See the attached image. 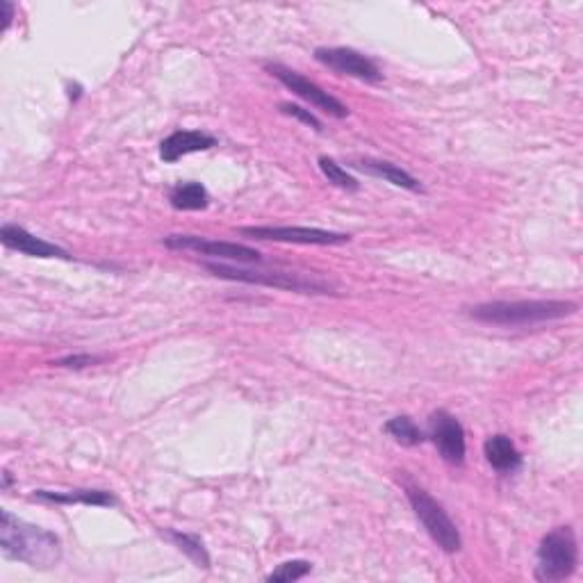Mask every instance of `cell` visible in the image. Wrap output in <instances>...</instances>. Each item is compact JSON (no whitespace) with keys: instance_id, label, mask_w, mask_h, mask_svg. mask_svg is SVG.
<instances>
[{"instance_id":"cell-13","label":"cell","mask_w":583,"mask_h":583,"mask_svg":"<svg viewBox=\"0 0 583 583\" xmlns=\"http://www.w3.org/2000/svg\"><path fill=\"white\" fill-rule=\"evenodd\" d=\"M353 167L365 171L369 176H376V178H383L392 183L394 187H401V190H408V192H422V183L417 178H413L404 171L397 164L392 162H385V160H372V158H365V160H358L353 162Z\"/></svg>"},{"instance_id":"cell-17","label":"cell","mask_w":583,"mask_h":583,"mask_svg":"<svg viewBox=\"0 0 583 583\" xmlns=\"http://www.w3.org/2000/svg\"><path fill=\"white\" fill-rule=\"evenodd\" d=\"M385 433H390L394 440L399 442V445L404 447H417L424 442V431L417 426L410 417L406 415H399V417H392V420L385 424Z\"/></svg>"},{"instance_id":"cell-2","label":"cell","mask_w":583,"mask_h":583,"mask_svg":"<svg viewBox=\"0 0 583 583\" xmlns=\"http://www.w3.org/2000/svg\"><path fill=\"white\" fill-rule=\"evenodd\" d=\"M577 303L556 301V299H524V301H490L474 306L470 315L476 322L492 326H538L556 319L570 317L577 312Z\"/></svg>"},{"instance_id":"cell-8","label":"cell","mask_w":583,"mask_h":583,"mask_svg":"<svg viewBox=\"0 0 583 583\" xmlns=\"http://www.w3.org/2000/svg\"><path fill=\"white\" fill-rule=\"evenodd\" d=\"M240 233L246 237H253V240L312 244V246L347 244L351 240V235L322 231V228H306V226H246V228H240Z\"/></svg>"},{"instance_id":"cell-4","label":"cell","mask_w":583,"mask_h":583,"mask_svg":"<svg viewBox=\"0 0 583 583\" xmlns=\"http://www.w3.org/2000/svg\"><path fill=\"white\" fill-rule=\"evenodd\" d=\"M406 495L415 515L420 517V522L424 524V529L429 531V536L435 540V545L447 554L458 552L463 545L461 531H458L456 524L451 522L445 508L435 502L424 488H417L413 483H406Z\"/></svg>"},{"instance_id":"cell-19","label":"cell","mask_w":583,"mask_h":583,"mask_svg":"<svg viewBox=\"0 0 583 583\" xmlns=\"http://www.w3.org/2000/svg\"><path fill=\"white\" fill-rule=\"evenodd\" d=\"M319 169H322V174L326 176L328 183H333L335 187H340V190H347V192H358L360 190V183L356 178H353L347 169H342L338 162L331 160V158H319Z\"/></svg>"},{"instance_id":"cell-10","label":"cell","mask_w":583,"mask_h":583,"mask_svg":"<svg viewBox=\"0 0 583 583\" xmlns=\"http://www.w3.org/2000/svg\"><path fill=\"white\" fill-rule=\"evenodd\" d=\"M431 440L440 456L449 465H463L467 445H465V429L447 410H438L431 415Z\"/></svg>"},{"instance_id":"cell-9","label":"cell","mask_w":583,"mask_h":583,"mask_svg":"<svg viewBox=\"0 0 583 583\" xmlns=\"http://www.w3.org/2000/svg\"><path fill=\"white\" fill-rule=\"evenodd\" d=\"M315 60L324 64L340 76H349L363 82H379L383 78L381 69L367 55L353 51V48H317Z\"/></svg>"},{"instance_id":"cell-20","label":"cell","mask_w":583,"mask_h":583,"mask_svg":"<svg viewBox=\"0 0 583 583\" xmlns=\"http://www.w3.org/2000/svg\"><path fill=\"white\" fill-rule=\"evenodd\" d=\"M312 565L308 561H287L283 565H278V568L269 574L267 581H278V583H290V581H299L310 574Z\"/></svg>"},{"instance_id":"cell-18","label":"cell","mask_w":583,"mask_h":583,"mask_svg":"<svg viewBox=\"0 0 583 583\" xmlns=\"http://www.w3.org/2000/svg\"><path fill=\"white\" fill-rule=\"evenodd\" d=\"M169 538L174 540L178 545V549L183 554H187L192 558V561L199 565V568H210V556H208V549H205L203 540L199 536H187V533H178V531H169Z\"/></svg>"},{"instance_id":"cell-23","label":"cell","mask_w":583,"mask_h":583,"mask_svg":"<svg viewBox=\"0 0 583 583\" xmlns=\"http://www.w3.org/2000/svg\"><path fill=\"white\" fill-rule=\"evenodd\" d=\"M0 12H3V16H0L3 19V30H7L14 19V5L10 0H0Z\"/></svg>"},{"instance_id":"cell-1","label":"cell","mask_w":583,"mask_h":583,"mask_svg":"<svg viewBox=\"0 0 583 583\" xmlns=\"http://www.w3.org/2000/svg\"><path fill=\"white\" fill-rule=\"evenodd\" d=\"M0 547L14 561L35 570H51L62 558V543L55 533L23 522L10 511L0 513Z\"/></svg>"},{"instance_id":"cell-16","label":"cell","mask_w":583,"mask_h":583,"mask_svg":"<svg viewBox=\"0 0 583 583\" xmlns=\"http://www.w3.org/2000/svg\"><path fill=\"white\" fill-rule=\"evenodd\" d=\"M169 201L176 210H205L210 196L201 183H180L171 190Z\"/></svg>"},{"instance_id":"cell-14","label":"cell","mask_w":583,"mask_h":583,"mask_svg":"<svg viewBox=\"0 0 583 583\" xmlns=\"http://www.w3.org/2000/svg\"><path fill=\"white\" fill-rule=\"evenodd\" d=\"M39 502L51 504H85V506H112L114 499L108 490H69V492H53V490H37L32 495Z\"/></svg>"},{"instance_id":"cell-21","label":"cell","mask_w":583,"mask_h":583,"mask_svg":"<svg viewBox=\"0 0 583 583\" xmlns=\"http://www.w3.org/2000/svg\"><path fill=\"white\" fill-rule=\"evenodd\" d=\"M281 112L283 114H287V117H294V119H299L301 123H306V126H310V128H315L317 133H322V121H319L315 114H312L310 110H306V108H299V105H292V103H283L281 105Z\"/></svg>"},{"instance_id":"cell-7","label":"cell","mask_w":583,"mask_h":583,"mask_svg":"<svg viewBox=\"0 0 583 583\" xmlns=\"http://www.w3.org/2000/svg\"><path fill=\"white\" fill-rule=\"evenodd\" d=\"M164 246L174 251H196L201 256H210L217 260H231L242 262V265H256L262 262V256L251 249V246L235 244V242H215V240H203L196 235H169L164 237Z\"/></svg>"},{"instance_id":"cell-22","label":"cell","mask_w":583,"mask_h":583,"mask_svg":"<svg viewBox=\"0 0 583 583\" xmlns=\"http://www.w3.org/2000/svg\"><path fill=\"white\" fill-rule=\"evenodd\" d=\"M103 358H96V356H67V358H60V360H55L53 365L57 367H73V369H82V367H89V365H96V363H101Z\"/></svg>"},{"instance_id":"cell-12","label":"cell","mask_w":583,"mask_h":583,"mask_svg":"<svg viewBox=\"0 0 583 583\" xmlns=\"http://www.w3.org/2000/svg\"><path fill=\"white\" fill-rule=\"evenodd\" d=\"M212 146H217V139L208 133H201V130H176L174 135L162 139L160 158L167 164H174L190 153L210 151Z\"/></svg>"},{"instance_id":"cell-6","label":"cell","mask_w":583,"mask_h":583,"mask_svg":"<svg viewBox=\"0 0 583 583\" xmlns=\"http://www.w3.org/2000/svg\"><path fill=\"white\" fill-rule=\"evenodd\" d=\"M265 69L272 73L278 82H283V85L290 89L292 94H297L299 98H303V101H308L312 108L326 112L328 117H333V119L349 117L347 105L338 101V98L331 96L328 92H324L322 87L315 85V82L308 80L306 76H301V73L287 69V67H283V64H267Z\"/></svg>"},{"instance_id":"cell-11","label":"cell","mask_w":583,"mask_h":583,"mask_svg":"<svg viewBox=\"0 0 583 583\" xmlns=\"http://www.w3.org/2000/svg\"><path fill=\"white\" fill-rule=\"evenodd\" d=\"M0 240L7 246V249L26 253L30 258H62V260H71L69 251H64L62 246L51 244L41 237L28 233L26 228L16 226V224H3L0 228Z\"/></svg>"},{"instance_id":"cell-3","label":"cell","mask_w":583,"mask_h":583,"mask_svg":"<svg viewBox=\"0 0 583 583\" xmlns=\"http://www.w3.org/2000/svg\"><path fill=\"white\" fill-rule=\"evenodd\" d=\"M579 563V545L572 527H558L552 533H547L543 543L538 547V565L536 579L538 581H563L577 570Z\"/></svg>"},{"instance_id":"cell-5","label":"cell","mask_w":583,"mask_h":583,"mask_svg":"<svg viewBox=\"0 0 583 583\" xmlns=\"http://www.w3.org/2000/svg\"><path fill=\"white\" fill-rule=\"evenodd\" d=\"M203 267L226 281H242V283H258L269 287H281V290L303 292V294H328L331 287L297 274H281V272H249V269L231 267V265H215V262H203Z\"/></svg>"},{"instance_id":"cell-15","label":"cell","mask_w":583,"mask_h":583,"mask_svg":"<svg viewBox=\"0 0 583 583\" xmlns=\"http://www.w3.org/2000/svg\"><path fill=\"white\" fill-rule=\"evenodd\" d=\"M483 451L497 472H515L522 465V454L508 435H492L483 445Z\"/></svg>"}]
</instances>
